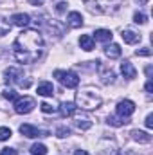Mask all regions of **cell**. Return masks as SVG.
I'll return each mask as SVG.
<instances>
[{
    "label": "cell",
    "instance_id": "5",
    "mask_svg": "<svg viewBox=\"0 0 153 155\" xmlns=\"http://www.w3.org/2000/svg\"><path fill=\"white\" fill-rule=\"evenodd\" d=\"M54 78L65 87V88H76L79 85V78L72 71H54Z\"/></svg>",
    "mask_w": 153,
    "mask_h": 155
},
{
    "label": "cell",
    "instance_id": "24",
    "mask_svg": "<svg viewBox=\"0 0 153 155\" xmlns=\"http://www.w3.org/2000/svg\"><path fill=\"white\" fill-rule=\"evenodd\" d=\"M133 22H135V24L144 25V24H148V16H146L144 13H139V11H137V13L133 15Z\"/></svg>",
    "mask_w": 153,
    "mask_h": 155
},
{
    "label": "cell",
    "instance_id": "6",
    "mask_svg": "<svg viewBox=\"0 0 153 155\" xmlns=\"http://www.w3.org/2000/svg\"><path fill=\"white\" fill-rule=\"evenodd\" d=\"M34 107H36V103L31 96H24V97H18L15 101V112L16 114H29V112H33Z\"/></svg>",
    "mask_w": 153,
    "mask_h": 155
},
{
    "label": "cell",
    "instance_id": "21",
    "mask_svg": "<svg viewBox=\"0 0 153 155\" xmlns=\"http://www.w3.org/2000/svg\"><path fill=\"white\" fill-rule=\"evenodd\" d=\"M9 31H11V22L5 20L4 16H0V36L9 35Z\"/></svg>",
    "mask_w": 153,
    "mask_h": 155
},
{
    "label": "cell",
    "instance_id": "3",
    "mask_svg": "<svg viewBox=\"0 0 153 155\" xmlns=\"http://www.w3.org/2000/svg\"><path fill=\"white\" fill-rule=\"evenodd\" d=\"M85 4L96 15H114L121 9L122 0H85Z\"/></svg>",
    "mask_w": 153,
    "mask_h": 155
},
{
    "label": "cell",
    "instance_id": "27",
    "mask_svg": "<svg viewBox=\"0 0 153 155\" xmlns=\"http://www.w3.org/2000/svg\"><path fill=\"white\" fill-rule=\"evenodd\" d=\"M11 135H13V134H11V130H9L7 126H2V128H0V141H7Z\"/></svg>",
    "mask_w": 153,
    "mask_h": 155
},
{
    "label": "cell",
    "instance_id": "25",
    "mask_svg": "<svg viewBox=\"0 0 153 155\" xmlns=\"http://www.w3.org/2000/svg\"><path fill=\"white\" fill-rule=\"evenodd\" d=\"M76 126L79 128V130H88V128L92 126V121H88V119H77Z\"/></svg>",
    "mask_w": 153,
    "mask_h": 155
},
{
    "label": "cell",
    "instance_id": "14",
    "mask_svg": "<svg viewBox=\"0 0 153 155\" xmlns=\"http://www.w3.org/2000/svg\"><path fill=\"white\" fill-rule=\"evenodd\" d=\"M121 36H122V40H124V43H130V45H133V43L141 41V35H139V33H135V31H132V29H124Z\"/></svg>",
    "mask_w": 153,
    "mask_h": 155
},
{
    "label": "cell",
    "instance_id": "26",
    "mask_svg": "<svg viewBox=\"0 0 153 155\" xmlns=\"http://www.w3.org/2000/svg\"><path fill=\"white\" fill-rule=\"evenodd\" d=\"M40 108H41L43 114H52V112H56V107H52V105L47 103V101H43V103L40 105Z\"/></svg>",
    "mask_w": 153,
    "mask_h": 155
},
{
    "label": "cell",
    "instance_id": "35",
    "mask_svg": "<svg viewBox=\"0 0 153 155\" xmlns=\"http://www.w3.org/2000/svg\"><path fill=\"white\" fill-rule=\"evenodd\" d=\"M29 4H31V5H41L43 0H29Z\"/></svg>",
    "mask_w": 153,
    "mask_h": 155
},
{
    "label": "cell",
    "instance_id": "19",
    "mask_svg": "<svg viewBox=\"0 0 153 155\" xmlns=\"http://www.w3.org/2000/svg\"><path fill=\"white\" fill-rule=\"evenodd\" d=\"M106 123H108L110 126H114V128H119V126L128 124L130 121H128L126 117H121V116H108V117H106Z\"/></svg>",
    "mask_w": 153,
    "mask_h": 155
},
{
    "label": "cell",
    "instance_id": "29",
    "mask_svg": "<svg viewBox=\"0 0 153 155\" xmlns=\"http://www.w3.org/2000/svg\"><path fill=\"white\" fill-rule=\"evenodd\" d=\"M135 54L137 56H151V51H150V47H142V49H137Z\"/></svg>",
    "mask_w": 153,
    "mask_h": 155
},
{
    "label": "cell",
    "instance_id": "28",
    "mask_svg": "<svg viewBox=\"0 0 153 155\" xmlns=\"http://www.w3.org/2000/svg\"><path fill=\"white\" fill-rule=\"evenodd\" d=\"M56 135H58V137H67V135H70V130H69L67 126H60V128L56 130Z\"/></svg>",
    "mask_w": 153,
    "mask_h": 155
},
{
    "label": "cell",
    "instance_id": "11",
    "mask_svg": "<svg viewBox=\"0 0 153 155\" xmlns=\"http://www.w3.org/2000/svg\"><path fill=\"white\" fill-rule=\"evenodd\" d=\"M67 24H69L72 29H79V27L83 25V16H81V13H77V11L69 13V15H67Z\"/></svg>",
    "mask_w": 153,
    "mask_h": 155
},
{
    "label": "cell",
    "instance_id": "36",
    "mask_svg": "<svg viewBox=\"0 0 153 155\" xmlns=\"http://www.w3.org/2000/svg\"><path fill=\"white\" fill-rule=\"evenodd\" d=\"M74 155H88V153H86L85 150H76V152H74Z\"/></svg>",
    "mask_w": 153,
    "mask_h": 155
},
{
    "label": "cell",
    "instance_id": "4",
    "mask_svg": "<svg viewBox=\"0 0 153 155\" xmlns=\"http://www.w3.org/2000/svg\"><path fill=\"white\" fill-rule=\"evenodd\" d=\"M4 76H5V81H7V83H16V85L22 87V88H29V87H31V79H29V78L24 79V71L18 69V67H9V69H5Z\"/></svg>",
    "mask_w": 153,
    "mask_h": 155
},
{
    "label": "cell",
    "instance_id": "17",
    "mask_svg": "<svg viewBox=\"0 0 153 155\" xmlns=\"http://www.w3.org/2000/svg\"><path fill=\"white\" fill-rule=\"evenodd\" d=\"M94 38L97 40V41L106 43V41H112L114 35H112V31H108V29H97V31L94 33Z\"/></svg>",
    "mask_w": 153,
    "mask_h": 155
},
{
    "label": "cell",
    "instance_id": "20",
    "mask_svg": "<svg viewBox=\"0 0 153 155\" xmlns=\"http://www.w3.org/2000/svg\"><path fill=\"white\" fill-rule=\"evenodd\" d=\"M79 45H81L83 51H92V49H94V38H92L90 35H83V36L79 38Z\"/></svg>",
    "mask_w": 153,
    "mask_h": 155
},
{
    "label": "cell",
    "instance_id": "22",
    "mask_svg": "<svg viewBox=\"0 0 153 155\" xmlns=\"http://www.w3.org/2000/svg\"><path fill=\"white\" fill-rule=\"evenodd\" d=\"M2 96H4L7 101H16V99L20 97V96H18L13 88H4V90H2Z\"/></svg>",
    "mask_w": 153,
    "mask_h": 155
},
{
    "label": "cell",
    "instance_id": "18",
    "mask_svg": "<svg viewBox=\"0 0 153 155\" xmlns=\"http://www.w3.org/2000/svg\"><path fill=\"white\" fill-rule=\"evenodd\" d=\"M38 94L40 96H45V97L52 96V94H54V87H52V83H49V81H41V83L38 85Z\"/></svg>",
    "mask_w": 153,
    "mask_h": 155
},
{
    "label": "cell",
    "instance_id": "32",
    "mask_svg": "<svg viewBox=\"0 0 153 155\" xmlns=\"http://www.w3.org/2000/svg\"><path fill=\"white\" fill-rule=\"evenodd\" d=\"M0 155H18V153H16V150H15V148H2Z\"/></svg>",
    "mask_w": 153,
    "mask_h": 155
},
{
    "label": "cell",
    "instance_id": "31",
    "mask_svg": "<svg viewBox=\"0 0 153 155\" xmlns=\"http://www.w3.org/2000/svg\"><path fill=\"white\" fill-rule=\"evenodd\" d=\"M101 155H121L119 150H115V148H106V150H103Z\"/></svg>",
    "mask_w": 153,
    "mask_h": 155
},
{
    "label": "cell",
    "instance_id": "7",
    "mask_svg": "<svg viewBox=\"0 0 153 155\" xmlns=\"http://www.w3.org/2000/svg\"><path fill=\"white\" fill-rule=\"evenodd\" d=\"M115 112H117V116L126 117V119H128V117L135 112V103H133V101H130V99H122V101H119V103H117Z\"/></svg>",
    "mask_w": 153,
    "mask_h": 155
},
{
    "label": "cell",
    "instance_id": "15",
    "mask_svg": "<svg viewBox=\"0 0 153 155\" xmlns=\"http://www.w3.org/2000/svg\"><path fill=\"white\" fill-rule=\"evenodd\" d=\"M76 108L77 107L74 105V103H69V101H67V103H61L58 110H60L61 117H72L74 114H76Z\"/></svg>",
    "mask_w": 153,
    "mask_h": 155
},
{
    "label": "cell",
    "instance_id": "33",
    "mask_svg": "<svg viewBox=\"0 0 153 155\" xmlns=\"http://www.w3.org/2000/svg\"><path fill=\"white\" fill-rule=\"evenodd\" d=\"M144 123H146V126H148V128H153V116H151V114L146 117V121H144Z\"/></svg>",
    "mask_w": 153,
    "mask_h": 155
},
{
    "label": "cell",
    "instance_id": "9",
    "mask_svg": "<svg viewBox=\"0 0 153 155\" xmlns=\"http://www.w3.org/2000/svg\"><path fill=\"white\" fill-rule=\"evenodd\" d=\"M99 76H101V83H105V85H110V83H114L115 81V74L114 71L110 69V67H106V65H99Z\"/></svg>",
    "mask_w": 153,
    "mask_h": 155
},
{
    "label": "cell",
    "instance_id": "38",
    "mask_svg": "<svg viewBox=\"0 0 153 155\" xmlns=\"http://www.w3.org/2000/svg\"><path fill=\"white\" fill-rule=\"evenodd\" d=\"M121 155H137V153H133V152H121Z\"/></svg>",
    "mask_w": 153,
    "mask_h": 155
},
{
    "label": "cell",
    "instance_id": "8",
    "mask_svg": "<svg viewBox=\"0 0 153 155\" xmlns=\"http://www.w3.org/2000/svg\"><path fill=\"white\" fill-rule=\"evenodd\" d=\"M20 134L25 135V137H29V139H34V137H47V135H49L47 130H40L36 126H33V124H22V126H20Z\"/></svg>",
    "mask_w": 153,
    "mask_h": 155
},
{
    "label": "cell",
    "instance_id": "1",
    "mask_svg": "<svg viewBox=\"0 0 153 155\" xmlns=\"http://www.w3.org/2000/svg\"><path fill=\"white\" fill-rule=\"evenodd\" d=\"M45 41L38 31H22L13 41V56L20 63H34L43 54Z\"/></svg>",
    "mask_w": 153,
    "mask_h": 155
},
{
    "label": "cell",
    "instance_id": "23",
    "mask_svg": "<svg viewBox=\"0 0 153 155\" xmlns=\"http://www.w3.org/2000/svg\"><path fill=\"white\" fill-rule=\"evenodd\" d=\"M31 153L33 155H47V146L45 144H33L31 146Z\"/></svg>",
    "mask_w": 153,
    "mask_h": 155
},
{
    "label": "cell",
    "instance_id": "12",
    "mask_svg": "<svg viewBox=\"0 0 153 155\" xmlns=\"http://www.w3.org/2000/svg\"><path fill=\"white\" fill-rule=\"evenodd\" d=\"M130 135H132V139L137 141V143H142V144L151 143V135H150L148 132H142V130H132Z\"/></svg>",
    "mask_w": 153,
    "mask_h": 155
},
{
    "label": "cell",
    "instance_id": "30",
    "mask_svg": "<svg viewBox=\"0 0 153 155\" xmlns=\"http://www.w3.org/2000/svg\"><path fill=\"white\" fill-rule=\"evenodd\" d=\"M67 11V2H60V4H56V13H65Z\"/></svg>",
    "mask_w": 153,
    "mask_h": 155
},
{
    "label": "cell",
    "instance_id": "13",
    "mask_svg": "<svg viewBox=\"0 0 153 155\" xmlns=\"http://www.w3.org/2000/svg\"><path fill=\"white\" fill-rule=\"evenodd\" d=\"M121 72H122V76L128 78V79H133V78L137 76V71H135V67L128 61V60H124L122 63H121Z\"/></svg>",
    "mask_w": 153,
    "mask_h": 155
},
{
    "label": "cell",
    "instance_id": "34",
    "mask_svg": "<svg viewBox=\"0 0 153 155\" xmlns=\"http://www.w3.org/2000/svg\"><path fill=\"white\" fill-rule=\"evenodd\" d=\"M144 88H146V92H148V94L153 90V81H151V79H148V81H146V87H144Z\"/></svg>",
    "mask_w": 153,
    "mask_h": 155
},
{
    "label": "cell",
    "instance_id": "2",
    "mask_svg": "<svg viewBox=\"0 0 153 155\" xmlns=\"http://www.w3.org/2000/svg\"><path fill=\"white\" fill-rule=\"evenodd\" d=\"M101 103H103V97L94 88H85V90L77 92L76 96V105L83 110H96L101 107Z\"/></svg>",
    "mask_w": 153,
    "mask_h": 155
},
{
    "label": "cell",
    "instance_id": "10",
    "mask_svg": "<svg viewBox=\"0 0 153 155\" xmlns=\"http://www.w3.org/2000/svg\"><path fill=\"white\" fill-rule=\"evenodd\" d=\"M11 20H13V24L16 27H27L31 24V16L27 13H16V15L11 16Z\"/></svg>",
    "mask_w": 153,
    "mask_h": 155
},
{
    "label": "cell",
    "instance_id": "16",
    "mask_svg": "<svg viewBox=\"0 0 153 155\" xmlns=\"http://www.w3.org/2000/svg\"><path fill=\"white\" fill-rule=\"evenodd\" d=\"M121 52H122V49H121L117 43H110V45L105 47V54H106L110 60H117V58H121Z\"/></svg>",
    "mask_w": 153,
    "mask_h": 155
},
{
    "label": "cell",
    "instance_id": "37",
    "mask_svg": "<svg viewBox=\"0 0 153 155\" xmlns=\"http://www.w3.org/2000/svg\"><path fill=\"white\" fill-rule=\"evenodd\" d=\"M135 2H137V4H139V5H146V4H148V2H150V0H135Z\"/></svg>",
    "mask_w": 153,
    "mask_h": 155
}]
</instances>
